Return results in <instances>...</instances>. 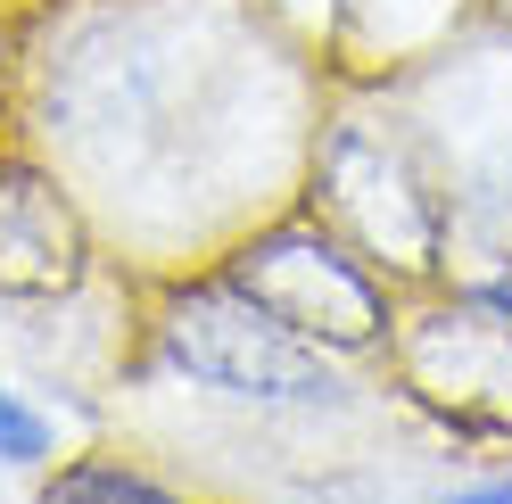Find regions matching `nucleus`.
Returning <instances> with one entry per match:
<instances>
[{"instance_id": "obj_1", "label": "nucleus", "mask_w": 512, "mask_h": 504, "mask_svg": "<svg viewBox=\"0 0 512 504\" xmlns=\"http://www.w3.org/2000/svg\"><path fill=\"white\" fill-rule=\"evenodd\" d=\"M174 356L240 397H331V372L290 339V323H265L248 306H190L174 323Z\"/></svg>"}, {"instance_id": "obj_2", "label": "nucleus", "mask_w": 512, "mask_h": 504, "mask_svg": "<svg viewBox=\"0 0 512 504\" xmlns=\"http://www.w3.org/2000/svg\"><path fill=\"white\" fill-rule=\"evenodd\" d=\"M42 504H174V496H157L149 480H133V471H100V463H83V471H67Z\"/></svg>"}, {"instance_id": "obj_3", "label": "nucleus", "mask_w": 512, "mask_h": 504, "mask_svg": "<svg viewBox=\"0 0 512 504\" xmlns=\"http://www.w3.org/2000/svg\"><path fill=\"white\" fill-rule=\"evenodd\" d=\"M34 455H50V422L25 414V405L0 389V463H34Z\"/></svg>"}, {"instance_id": "obj_4", "label": "nucleus", "mask_w": 512, "mask_h": 504, "mask_svg": "<svg viewBox=\"0 0 512 504\" xmlns=\"http://www.w3.org/2000/svg\"><path fill=\"white\" fill-rule=\"evenodd\" d=\"M455 504H512V480H496V488H471V496H455Z\"/></svg>"}, {"instance_id": "obj_5", "label": "nucleus", "mask_w": 512, "mask_h": 504, "mask_svg": "<svg viewBox=\"0 0 512 504\" xmlns=\"http://www.w3.org/2000/svg\"><path fill=\"white\" fill-rule=\"evenodd\" d=\"M488 306H496V314H512V281H488Z\"/></svg>"}]
</instances>
